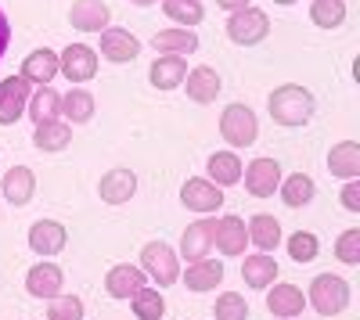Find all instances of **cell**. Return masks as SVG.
Segmentation results:
<instances>
[{
	"label": "cell",
	"mask_w": 360,
	"mask_h": 320,
	"mask_svg": "<svg viewBox=\"0 0 360 320\" xmlns=\"http://www.w3.org/2000/svg\"><path fill=\"white\" fill-rule=\"evenodd\" d=\"M270 119L278 126H307L310 115H314V98L307 86H295V83H285L270 94Z\"/></svg>",
	"instance_id": "6da1fadb"
},
{
	"label": "cell",
	"mask_w": 360,
	"mask_h": 320,
	"mask_svg": "<svg viewBox=\"0 0 360 320\" xmlns=\"http://www.w3.org/2000/svg\"><path fill=\"white\" fill-rule=\"evenodd\" d=\"M141 270L144 277H152L159 288H169L180 277V263H176V252L166 241H148L141 248Z\"/></svg>",
	"instance_id": "7a4b0ae2"
},
{
	"label": "cell",
	"mask_w": 360,
	"mask_h": 320,
	"mask_svg": "<svg viewBox=\"0 0 360 320\" xmlns=\"http://www.w3.org/2000/svg\"><path fill=\"white\" fill-rule=\"evenodd\" d=\"M310 306L321 313V316H335L349 306V284L335 274H321L314 277L310 284Z\"/></svg>",
	"instance_id": "3957f363"
},
{
	"label": "cell",
	"mask_w": 360,
	"mask_h": 320,
	"mask_svg": "<svg viewBox=\"0 0 360 320\" xmlns=\"http://www.w3.org/2000/svg\"><path fill=\"white\" fill-rule=\"evenodd\" d=\"M220 133H224L227 144H234V148H249L259 133L252 108L249 105H227L224 115H220Z\"/></svg>",
	"instance_id": "277c9868"
},
{
	"label": "cell",
	"mask_w": 360,
	"mask_h": 320,
	"mask_svg": "<svg viewBox=\"0 0 360 320\" xmlns=\"http://www.w3.org/2000/svg\"><path fill=\"white\" fill-rule=\"evenodd\" d=\"M266 33H270V18L259 8H242V11H234L231 22H227V36L234 44H242V47H252V44L266 40Z\"/></svg>",
	"instance_id": "5b68a950"
},
{
	"label": "cell",
	"mask_w": 360,
	"mask_h": 320,
	"mask_svg": "<svg viewBox=\"0 0 360 320\" xmlns=\"http://www.w3.org/2000/svg\"><path fill=\"white\" fill-rule=\"evenodd\" d=\"M58 72H62L69 83L94 79V72H98V54H94V47L69 44V47L62 51V58H58Z\"/></svg>",
	"instance_id": "8992f818"
},
{
	"label": "cell",
	"mask_w": 360,
	"mask_h": 320,
	"mask_svg": "<svg viewBox=\"0 0 360 320\" xmlns=\"http://www.w3.org/2000/svg\"><path fill=\"white\" fill-rule=\"evenodd\" d=\"M29 83L25 76H8L0 79V126H11L22 119V112L29 105Z\"/></svg>",
	"instance_id": "52a82bcc"
},
{
	"label": "cell",
	"mask_w": 360,
	"mask_h": 320,
	"mask_svg": "<svg viewBox=\"0 0 360 320\" xmlns=\"http://www.w3.org/2000/svg\"><path fill=\"white\" fill-rule=\"evenodd\" d=\"M180 201L191 209V213H202V216H213L220 206H224V191L213 184V180H188L180 187Z\"/></svg>",
	"instance_id": "ba28073f"
},
{
	"label": "cell",
	"mask_w": 360,
	"mask_h": 320,
	"mask_svg": "<svg viewBox=\"0 0 360 320\" xmlns=\"http://www.w3.org/2000/svg\"><path fill=\"white\" fill-rule=\"evenodd\" d=\"M242 173H245V191L256 194V198H270L278 191V184H281V166L274 159H256Z\"/></svg>",
	"instance_id": "9c48e42d"
},
{
	"label": "cell",
	"mask_w": 360,
	"mask_h": 320,
	"mask_svg": "<svg viewBox=\"0 0 360 320\" xmlns=\"http://www.w3.org/2000/svg\"><path fill=\"white\" fill-rule=\"evenodd\" d=\"M65 241H69V230L54 220H37L33 230H29V248L37 255H58L65 248Z\"/></svg>",
	"instance_id": "30bf717a"
},
{
	"label": "cell",
	"mask_w": 360,
	"mask_h": 320,
	"mask_svg": "<svg viewBox=\"0 0 360 320\" xmlns=\"http://www.w3.org/2000/svg\"><path fill=\"white\" fill-rule=\"evenodd\" d=\"M213 245H217L224 255H245V245H249L245 220H242V216H224V220H217Z\"/></svg>",
	"instance_id": "8fae6325"
},
{
	"label": "cell",
	"mask_w": 360,
	"mask_h": 320,
	"mask_svg": "<svg viewBox=\"0 0 360 320\" xmlns=\"http://www.w3.org/2000/svg\"><path fill=\"white\" fill-rule=\"evenodd\" d=\"M101 54L115 65L134 62V58L141 54V40L130 33V29H105L101 33Z\"/></svg>",
	"instance_id": "7c38bea8"
},
{
	"label": "cell",
	"mask_w": 360,
	"mask_h": 320,
	"mask_svg": "<svg viewBox=\"0 0 360 320\" xmlns=\"http://www.w3.org/2000/svg\"><path fill=\"white\" fill-rule=\"evenodd\" d=\"M213 234H217V220H198L184 230V238H180V255L191 259V263H198V259L209 255V248H213Z\"/></svg>",
	"instance_id": "4fadbf2b"
},
{
	"label": "cell",
	"mask_w": 360,
	"mask_h": 320,
	"mask_svg": "<svg viewBox=\"0 0 360 320\" xmlns=\"http://www.w3.org/2000/svg\"><path fill=\"white\" fill-rule=\"evenodd\" d=\"M141 288H144V270L130 267V263L112 267L108 277H105V292L112 299H134V292H141Z\"/></svg>",
	"instance_id": "5bb4252c"
},
{
	"label": "cell",
	"mask_w": 360,
	"mask_h": 320,
	"mask_svg": "<svg viewBox=\"0 0 360 320\" xmlns=\"http://www.w3.org/2000/svg\"><path fill=\"white\" fill-rule=\"evenodd\" d=\"M303 306H307V295H303V288H299V284H278V288H270V292H266V309L274 316L292 320V316L303 313Z\"/></svg>",
	"instance_id": "9a60e30c"
},
{
	"label": "cell",
	"mask_w": 360,
	"mask_h": 320,
	"mask_svg": "<svg viewBox=\"0 0 360 320\" xmlns=\"http://www.w3.org/2000/svg\"><path fill=\"white\" fill-rule=\"evenodd\" d=\"M108 4L105 0H76L69 18L72 25L79 29V33H101V29H108Z\"/></svg>",
	"instance_id": "2e32d148"
},
{
	"label": "cell",
	"mask_w": 360,
	"mask_h": 320,
	"mask_svg": "<svg viewBox=\"0 0 360 320\" xmlns=\"http://www.w3.org/2000/svg\"><path fill=\"white\" fill-rule=\"evenodd\" d=\"M25 288L33 299H54L62 295V270L54 263H37L33 270L25 274Z\"/></svg>",
	"instance_id": "e0dca14e"
},
{
	"label": "cell",
	"mask_w": 360,
	"mask_h": 320,
	"mask_svg": "<svg viewBox=\"0 0 360 320\" xmlns=\"http://www.w3.org/2000/svg\"><path fill=\"white\" fill-rule=\"evenodd\" d=\"M98 191H101V201H108V206H123V201H130L134 191H137V177L130 169H112L101 177Z\"/></svg>",
	"instance_id": "ac0fdd59"
},
{
	"label": "cell",
	"mask_w": 360,
	"mask_h": 320,
	"mask_svg": "<svg viewBox=\"0 0 360 320\" xmlns=\"http://www.w3.org/2000/svg\"><path fill=\"white\" fill-rule=\"evenodd\" d=\"M220 91H224V83H220V72H217V69L198 65V69L188 72V98H191V101L209 105V101H217Z\"/></svg>",
	"instance_id": "d6986e66"
},
{
	"label": "cell",
	"mask_w": 360,
	"mask_h": 320,
	"mask_svg": "<svg viewBox=\"0 0 360 320\" xmlns=\"http://www.w3.org/2000/svg\"><path fill=\"white\" fill-rule=\"evenodd\" d=\"M328 169H332V177L356 180V177H360V144H356V140L335 144L332 155H328Z\"/></svg>",
	"instance_id": "ffe728a7"
},
{
	"label": "cell",
	"mask_w": 360,
	"mask_h": 320,
	"mask_svg": "<svg viewBox=\"0 0 360 320\" xmlns=\"http://www.w3.org/2000/svg\"><path fill=\"white\" fill-rule=\"evenodd\" d=\"M152 86H159V91H173V86L184 83L188 76V62L180 54H166V58H155V65H152Z\"/></svg>",
	"instance_id": "44dd1931"
},
{
	"label": "cell",
	"mask_w": 360,
	"mask_h": 320,
	"mask_svg": "<svg viewBox=\"0 0 360 320\" xmlns=\"http://www.w3.org/2000/svg\"><path fill=\"white\" fill-rule=\"evenodd\" d=\"M22 76H25L29 83H37V86H47V83L58 76V54L47 51V47L33 51V54L25 58V65H22Z\"/></svg>",
	"instance_id": "7402d4cb"
},
{
	"label": "cell",
	"mask_w": 360,
	"mask_h": 320,
	"mask_svg": "<svg viewBox=\"0 0 360 320\" xmlns=\"http://www.w3.org/2000/svg\"><path fill=\"white\" fill-rule=\"evenodd\" d=\"M37 191V180H33V169L25 166H15L4 173V198L11 201V206H29V198H33Z\"/></svg>",
	"instance_id": "603a6c76"
},
{
	"label": "cell",
	"mask_w": 360,
	"mask_h": 320,
	"mask_svg": "<svg viewBox=\"0 0 360 320\" xmlns=\"http://www.w3.org/2000/svg\"><path fill=\"white\" fill-rule=\"evenodd\" d=\"M245 230H249V241H252L259 252H274V248L281 245V223H278L274 216H266V213L252 216Z\"/></svg>",
	"instance_id": "cb8c5ba5"
},
{
	"label": "cell",
	"mask_w": 360,
	"mask_h": 320,
	"mask_svg": "<svg viewBox=\"0 0 360 320\" xmlns=\"http://www.w3.org/2000/svg\"><path fill=\"white\" fill-rule=\"evenodd\" d=\"M220 281H224L220 259H198V263H191L188 274H184V284L191 288V292H209V288H217Z\"/></svg>",
	"instance_id": "d4e9b609"
},
{
	"label": "cell",
	"mask_w": 360,
	"mask_h": 320,
	"mask_svg": "<svg viewBox=\"0 0 360 320\" xmlns=\"http://www.w3.org/2000/svg\"><path fill=\"white\" fill-rule=\"evenodd\" d=\"M242 277H245L249 288H270V284H274V277H278V263H274V259H270L266 252H259V255H245Z\"/></svg>",
	"instance_id": "484cf974"
},
{
	"label": "cell",
	"mask_w": 360,
	"mask_h": 320,
	"mask_svg": "<svg viewBox=\"0 0 360 320\" xmlns=\"http://www.w3.org/2000/svg\"><path fill=\"white\" fill-rule=\"evenodd\" d=\"M209 180H213L217 187H231L242 180V159H238L234 152H217L213 159H209Z\"/></svg>",
	"instance_id": "4316f807"
},
{
	"label": "cell",
	"mask_w": 360,
	"mask_h": 320,
	"mask_svg": "<svg viewBox=\"0 0 360 320\" xmlns=\"http://www.w3.org/2000/svg\"><path fill=\"white\" fill-rule=\"evenodd\" d=\"M69 140H72V130H69V123H58V119L37 123L33 144H37L40 152H62V148H65Z\"/></svg>",
	"instance_id": "83f0119b"
},
{
	"label": "cell",
	"mask_w": 360,
	"mask_h": 320,
	"mask_svg": "<svg viewBox=\"0 0 360 320\" xmlns=\"http://www.w3.org/2000/svg\"><path fill=\"white\" fill-rule=\"evenodd\" d=\"M155 51H162V54H191L195 47H198V36L191 33V29H162V33H155Z\"/></svg>",
	"instance_id": "f1b7e54d"
},
{
	"label": "cell",
	"mask_w": 360,
	"mask_h": 320,
	"mask_svg": "<svg viewBox=\"0 0 360 320\" xmlns=\"http://www.w3.org/2000/svg\"><path fill=\"white\" fill-rule=\"evenodd\" d=\"M58 115H65V119H72V123L94 119V98H90L86 91H69L62 101H58Z\"/></svg>",
	"instance_id": "f546056e"
},
{
	"label": "cell",
	"mask_w": 360,
	"mask_h": 320,
	"mask_svg": "<svg viewBox=\"0 0 360 320\" xmlns=\"http://www.w3.org/2000/svg\"><path fill=\"white\" fill-rule=\"evenodd\" d=\"M278 187H281V198H285V206H288V209L307 206V201L314 198V191H317L307 173H292V177H288L285 184H278Z\"/></svg>",
	"instance_id": "4dcf8cb0"
},
{
	"label": "cell",
	"mask_w": 360,
	"mask_h": 320,
	"mask_svg": "<svg viewBox=\"0 0 360 320\" xmlns=\"http://www.w3.org/2000/svg\"><path fill=\"white\" fill-rule=\"evenodd\" d=\"M166 313V299L159 288H141V292H134V316L141 320H162Z\"/></svg>",
	"instance_id": "1f68e13d"
},
{
	"label": "cell",
	"mask_w": 360,
	"mask_h": 320,
	"mask_svg": "<svg viewBox=\"0 0 360 320\" xmlns=\"http://www.w3.org/2000/svg\"><path fill=\"white\" fill-rule=\"evenodd\" d=\"M310 18L321 29H339L346 22V0H314Z\"/></svg>",
	"instance_id": "d6a6232c"
},
{
	"label": "cell",
	"mask_w": 360,
	"mask_h": 320,
	"mask_svg": "<svg viewBox=\"0 0 360 320\" xmlns=\"http://www.w3.org/2000/svg\"><path fill=\"white\" fill-rule=\"evenodd\" d=\"M162 11H166L173 22H180L184 29H191V25H198V22L205 18V11H202L198 0H162Z\"/></svg>",
	"instance_id": "836d02e7"
},
{
	"label": "cell",
	"mask_w": 360,
	"mask_h": 320,
	"mask_svg": "<svg viewBox=\"0 0 360 320\" xmlns=\"http://www.w3.org/2000/svg\"><path fill=\"white\" fill-rule=\"evenodd\" d=\"M58 101H62V98H58L51 86H40L37 94H29V105L25 108H29V115H33L37 123H47V119H54V115H58Z\"/></svg>",
	"instance_id": "e575fe53"
},
{
	"label": "cell",
	"mask_w": 360,
	"mask_h": 320,
	"mask_svg": "<svg viewBox=\"0 0 360 320\" xmlns=\"http://www.w3.org/2000/svg\"><path fill=\"white\" fill-rule=\"evenodd\" d=\"M321 252V241L310 234V230H295V234L288 238V255L295 259V263H314Z\"/></svg>",
	"instance_id": "d590c367"
},
{
	"label": "cell",
	"mask_w": 360,
	"mask_h": 320,
	"mask_svg": "<svg viewBox=\"0 0 360 320\" xmlns=\"http://www.w3.org/2000/svg\"><path fill=\"white\" fill-rule=\"evenodd\" d=\"M47 320H83V299H76V295H54L51 309H47Z\"/></svg>",
	"instance_id": "8d00e7d4"
},
{
	"label": "cell",
	"mask_w": 360,
	"mask_h": 320,
	"mask_svg": "<svg viewBox=\"0 0 360 320\" xmlns=\"http://www.w3.org/2000/svg\"><path fill=\"white\" fill-rule=\"evenodd\" d=\"M249 316V306L238 292H224L217 299V320H245Z\"/></svg>",
	"instance_id": "74e56055"
},
{
	"label": "cell",
	"mask_w": 360,
	"mask_h": 320,
	"mask_svg": "<svg viewBox=\"0 0 360 320\" xmlns=\"http://www.w3.org/2000/svg\"><path fill=\"white\" fill-rule=\"evenodd\" d=\"M335 255L342 259L346 267H356V263H360V227L342 230V238L335 241Z\"/></svg>",
	"instance_id": "f35d334b"
},
{
	"label": "cell",
	"mask_w": 360,
	"mask_h": 320,
	"mask_svg": "<svg viewBox=\"0 0 360 320\" xmlns=\"http://www.w3.org/2000/svg\"><path fill=\"white\" fill-rule=\"evenodd\" d=\"M339 201H342V209H346V213H360V184H356V180H349V184L342 187Z\"/></svg>",
	"instance_id": "ab89813d"
},
{
	"label": "cell",
	"mask_w": 360,
	"mask_h": 320,
	"mask_svg": "<svg viewBox=\"0 0 360 320\" xmlns=\"http://www.w3.org/2000/svg\"><path fill=\"white\" fill-rule=\"evenodd\" d=\"M8 40H11V29H8V18H4V11H0V54L8 51Z\"/></svg>",
	"instance_id": "60d3db41"
},
{
	"label": "cell",
	"mask_w": 360,
	"mask_h": 320,
	"mask_svg": "<svg viewBox=\"0 0 360 320\" xmlns=\"http://www.w3.org/2000/svg\"><path fill=\"white\" fill-rule=\"evenodd\" d=\"M217 4L227 11H242V8H249V0H217Z\"/></svg>",
	"instance_id": "b9f144b4"
},
{
	"label": "cell",
	"mask_w": 360,
	"mask_h": 320,
	"mask_svg": "<svg viewBox=\"0 0 360 320\" xmlns=\"http://www.w3.org/2000/svg\"><path fill=\"white\" fill-rule=\"evenodd\" d=\"M134 4H137V8H148V4H155V0H134Z\"/></svg>",
	"instance_id": "7bdbcfd3"
},
{
	"label": "cell",
	"mask_w": 360,
	"mask_h": 320,
	"mask_svg": "<svg viewBox=\"0 0 360 320\" xmlns=\"http://www.w3.org/2000/svg\"><path fill=\"white\" fill-rule=\"evenodd\" d=\"M274 4H295V0H274Z\"/></svg>",
	"instance_id": "ee69618b"
}]
</instances>
